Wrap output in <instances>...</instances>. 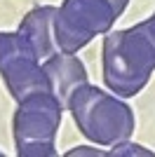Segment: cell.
Listing matches in <instances>:
<instances>
[{
    "instance_id": "1",
    "label": "cell",
    "mask_w": 155,
    "mask_h": 157,
    "mask_svg": "<svg viewBox=\"0 0 155 157\" xmlns=\"http://www.w3.org/2000/svg\"><path fill=\"white\" fill-rule=\"evenodd\" d=\"M103 82L122 98L136 96L155 71V33L148 21L103 35Z\"/></svg>"
},
{
    "instance_id": "2",
    "label": "cell",
    "mask_w": 155,
    "mask_h": 157,
    "mask_svg": "<svg viewBox=\"0 0 155 157\" xmlns=\"http://www.w3.org/2000/svg\"><path fill=\"white\" fill-rule=\"evenodd\" d=\"M66 110H71L80 134L103 148H113L115 143L132 138L136 129L134 110L122 98L89 82L71 94Z\"/></svg>"
},
{
    "instance_id": "3",
    "label": "cell",
    "mask_w": 155,
    "mask_h": 157,
    "mask_svg": "<svg viewBox=\"0 0 155 157\" xmlns=\"http://www.w3.org/2000/svg\"><path fill=\"white\" fill-rule=\"evenodd\" d=\"M14 145L19 157H54L64 105L52 92H33L17 101Z\"/></svg>"
},
{
    "instance_id": "4",
    "label": "cell",
    "mask_w": 155,
    "mask_h": 157,
    "mask_svg": "<svg viewBox=\"0 0 155 157\" xmlns=\"http://www.w3.org/2000/svg\"><path fill=\"white\" fill-rule=\"evenodd\" d=\"M115 19L120 17L108 0H64L54 17V38L59 52H80L92 38L106 35Z\"/></svg>"
},
{
    "instance_id": "5",
    "label": "cell",
    "mask_w": 155,
    "mask_h": 157,
    "mask_svg": "<svg viewBox=\"0 0 155 157\" xmlns=\"http://www.w3.org/2000/svg\"><path fill=\"white\" fill-rule=\"evenodd\" d=\"M0 78L17 101L33 92H50L42 61L21 33H0Z\"/></svg>"
},
{
    "instance_id": "6",
    "label": "cell",
    "mask_w": 155,
    "mask_h": 157,
    "mask_svg": "<svg viewBox=\"0 0 155 157\" xmlns=\"http://www.w3.org/2000/svg\"><path fill=\"white\" fill-rule=\"evenodd\" d=\"M42 71L47 75V85L50 92L59 98V103L68 105V98L80 85L89 82L87 80V68H85L82 59H78L75 54H66V52H57L50 59L42 61Z\"/></svg>"
},
{
    "instance_id": "7",
    "label": "cell",
    "mask_w": 155,
    "mask_h": 157,
    "mask_svg": "<svg viewBox=\"0 0 155 157\" xmlns=\"http://www.w3.org/2000/svg\"><path fill=\"white\" fill-rule=\"evenodd\" d=\"M59 7L54 5H40L33 7L19 24V31L26 38V42L33 47V52L40 61L50 59L52 54L59 52L57 38H54V17Z\"/></svg>"
},
{
    "instance_id": "8",
    "label": "cell",
    "mask_w": 155,
    "mask_h": 157,
    "mask_svg": "<svg viewBox=\"0 0 155 157\" xmlns=\"http://www.w3.org/2000/svg\"><path fill=\"white\" fill-rule=\"evenodd\" d=\"M106 155L108 157H136V155H141V157H155L153 150H148V148H143V145L139 143H132V141H122V143H115L113 145V150H106Z\"/></svg>"
},
{
    "instance_id": "9",
    "label": "cell",
    "mask_w": 155,
    "mask_h": 157,
    "mask_svg": "<svg viewBox=\"0 0 155 157\" xmlns=\"http://www.w3.org/2000/svg\"><path fill=\"white\" fill-rule=\"evenodd\" d=\"M82 155H89V157H103L106 150H97V148H87V145H78L73 150L66 152V157H82Z\"/></svg>"
},
{
    "instance_id": "10",
    "label": "cell",
    "mask_w": 155,
    "mask_h": 157,
    "mask_svg": "<svg viewBox=\"0 0 155 157\" xmlns=\"http://www.w3.org/2000/svg\"><path fill=\"white\" fill-rule=\"evenodd\" d=\"M110 5H113V10L117 12V17H122V12L127 10V5H129V0H108Z\"/></svg>"
},
{
    "instance_id": "11",
    "label": "cell",
    "mask_w": 155,
    "mask_h": 157,
    "mask_svg": "<svg viewBox=\"0 0 155 157\" xmlns=\"http://www.w3.org/2000/svg\"><path fill=\"white\" fill-rule=\"evenodd\" d=\"M146 21H148V26L153 28V33H155V12H153V17H150V19H146Z\"/></svg>"
},
{
    "instance_id": "12",
    "label": "cell",
    "mask_w": 155,
    "mask_h": 157,
    "mask_svg": "<svg viewBox=\"0 0 155 157\" xmlns=\"http://www.w3.org/2000/svg\"><path fill=\"white\" fill-rule=\"evenodd\" d=\"M0 155H2V152H0Z\"/></svg>"
}]
</instances>
